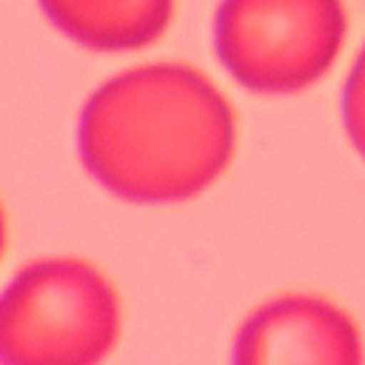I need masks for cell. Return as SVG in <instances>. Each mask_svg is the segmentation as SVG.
I'll use <instances>...</instances> for the list:
<instances>
[{
    "label": "cell",
    "instance_id": "5b68a950",
    "mask_svg": "<svg viewBox=\"0 0 365 365\" xmlns=\"http://www.w3.org/2000/svg\"><path fill=\"white\" fill-rule=\"evenodd\" d=\"M46 17L91 51H134L160 40L174 0H40Z\"/></svg>",
    "mask_w": 365,
    "mask_h": 365
},
{
    "label": "cell",
    "instance_id": "7a4b0ae2",
    "mask_svg": "<svg viewBox=\"0 0 365 365\" xmlns=\"http://www.w3.org/2000/svg\"><path fill=\"white\" fill-rule=\"evenodd\" d=\"M117 336L120 297L86 259H34L0 291V365H100Z\"/></svg>",
    "mask_w": 365,
    "mask_h": 365
},
{
    "label": "cell",
    "instance_id": "3957f363",
    "mask_svg": "<svg viewBox=\"0 0 365 365\" xmlns=\"http://www.w3.org/2000/svg\"><path fill=\"white\" fill-rule=\"evenodd\" d=\"M342 0H222L214 17V51L248 91L297 94L339 57Z\"/></svg>",
    "mask_w": 365,
    "mask_h": 365
},
{
    "label": "cell",
    "instance_id": "8992f818",
    "mask_svg": "<svg viewBox=\"0 0 365 365\" xmlns=\"http://www.w3.org/2000/svg\"><path fill=\"white\" fill-rule=\"evenodd\" d=\"M342 120H345V131H348L354 148L365 160V46L356 54V63H354V68H351V74L345 80Z\"/></svg>",
    "mask_w": 365,
    "mask_h": 365
},
{
    "label": "cell",
    "instance_id": "52a82bcc",
    "mask_svg": "<svg viewBox=\"0 0 365 365\" xmlns=\"http://www.w3.org/2000/svg\"><path fill=\"white\" fill-rule=\"evenodd\" d=\"M3 245H6V217H3V208H0V254H3Z\"/></svg>",
    "mask_w": 365,
    "mask_h": 365
},
{
    "label": "cell",
    "instance_id": "6da1fadb",
    "mask_svg": "<svg viewBox=\"0 0 365 365\" xmlns=\"http://www.w3.org/2000/svg\"><path fill=\"white\" fill-rule=\"evenodd\" d=\"M237 120L214 83L182 63H151L103 83L83 106L86 171L140 205L185 202L228 168Z\"/></svg>",
    "mask_w": 365,
    "mask_h": 365
},
{
    "label": "cell",
    "instance_id": "277c9868",
    "mask_svg": "<svg viewBox=\"0 0 365 365\" xmlns=\"http://www.w3.org/2000/svg\"><path fill=\"white\" fill-rule=\"evenodd\" d=\"M231 365H365L356 322L314 294L262 302L240 325Z\"/></svg>",
    "mask_w": 365,
    "mask_h": 365
}]
</instances>
